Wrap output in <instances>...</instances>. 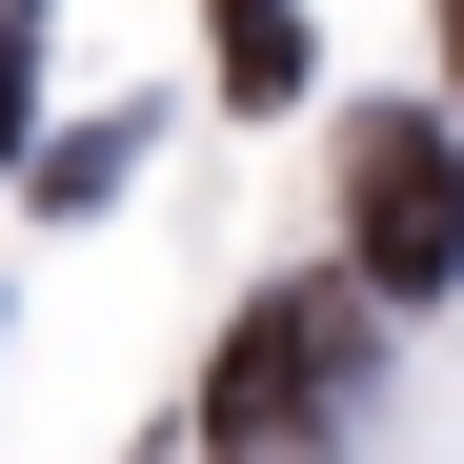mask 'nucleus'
I'll return each mask as SVG.
<instances>
[{
  "label": "nucleus",
  "instance_id": "nucleus-1",
  "mask_svg": "<svg viewBox=\"0 0 464 464\" xmlns=\"http://www.w3.org/2000/svg\"><path fill=\"white\" fill-rule=\"evenodd\" d=\"M343 383H363L343 283H283V303H243V343L202 363V464H324Z\"/></svg>",
  "mask_w": 464,
  "mask_h": 464
},
{
  "label": "nucleus",
  "instance_id": "nucleus-4",
  "mask_svg": "<svg viewBox=\"0 0 464 464\" xmlns=\"http://www.w3.org/2000/svg\"><path fill=\"white\" fill-rule=\"evenodd\" d=\"M444 61H464V0H444Z\"/></svg>",
  "mask_w": 464,
  "mask_h": 464
},
{
  "label": "nucleus",
  "instance_id": "nucleus-2",
  "mask_svg": "<svg viewBox=\"0 0 464 464\" xmlns=\"http://www.w3.org/2000/svg\"><path fill=\"white\" fill-rule=\"evenodd\" d=\"M343 263H363L383 303H444V283H464V141H444L424 102H363V121H343Z\"/></svg>",
  "mask_w": 464,
  "mask_h": 464
},
{
  "label": "nucleus",
  "instance_id": "nucleus-3",
  "mask_svg": "<svg viewBox=\"0 0 464 464\" xmlns=\"http://www.w3.org/2000/svg\"><path fill=\"white\" fill-rule=\"evenodd\" d=\"M222 102H303V21L283 0H222Z\"/></svg>",
  "mask_w": 464,
  "mask_h": 464
}]
</instances>
